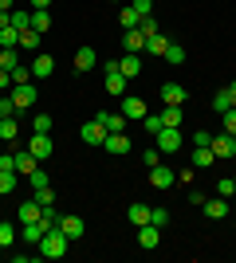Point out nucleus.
Masks as SVG:
<instances>
[{
    "label": "nucleus",
    "instance_id": "f257e3e1",
    "mask_svg": "<svg viewBox=\"0 0 236 263\" xmlns=\"http://www.w3.org/2000/svg\"><path fill=\"white\" fill-rule=\"evenodd\" d=\"M67 236H63V232L59 228H51V232H44V240L35 243V248H40V255H44V259H63V255H67Z\"/></svg>",
    "mask_w": 236,
    "mask_h": 263
},
{
    "label": "nucleus",
    "instance_id": "f03ea898",
    "mask_svg": "<svg viewBox=\"0 0 236 263\" xmlns=\"http://www.w3.org/2000/svg\"><path fill=\"white\" fill-rule=\"evenodd\" d=\"M154 142H157V149H161V157L177 154L181 149V126H161V130L154 134Z\"/></svg>",
    "mask_w": 236,
    "mask_h": 263
},
{
    "label": "nucleus",
    "instance_id": "7ed1b4c3",
    "mask_svg": "<svg viewBox=\"0 0 236 263\" xmlns=\"http://www.w3.org/2000/svg\"><path fill=\"white\" fill-rule=\"evenodd\" d=\"M8 99L16 102V110H32L35 102H40V90H35L32 83H16V87L8 90Z\"/></svg>",
    "mask_w": 236,
    "mask_h": 263
},
{
    "label": "nucleus",
    "instance_id": "20e7f679",
    "mask_svg": "<svg viewBox=\"0 0 236 263\" xmlns=\"http://www.w3.org/2000/svg\"><path fill=\"white\" fill-rule=\"evenodd\" d=\"M106 134H111V130H106V126H102L99 118H90L87 126L79 130V138H83V142H87V145H102V142H106Z\"/></svg>",
    "mask_w": 236,
    "mask_h": 263
},
{
    "label": "nucleus",
    "instance_id": "39448f33",
    "mask_svg": "<svg viewBox=\"0 0 236 263\" xmlns=\"http://www.w3.org/2000/svg\"><path fill=\"white\" fill-rule=\"evenodd\" d=\"M12 161H16V177H32L35 169H40V157H35L32 149H20V154H12Z\"/></svg>",
    "mask_w": 236,
    "mask_h": 263
},
{
    "label": "nucleus",
    "instance_id": "423d86ee",
    "mask_svg": "<svg viewBox=\"0 0 236 263\" xmlns=\"http://www.w3.org/2000/svg\"><path fill=\"white\" fill-rule=\"evenodd\" d=\"M157 95H161V102H166V106H185V99H189V90L181 87V83H166Z\"/></svg>",
    "mask_w": 236,
    "mask_h": 263
},
{
    "label": "nucleus",
    "instance_id": "0eeeda50",
    "mask_svg": "<svg viewBox=\"0 0 236 263\" xmlns=\"http://www.w3.org/2000/svg\"><path fill=\"white\" fill-rule=\"evenodd\" d=\"M28 149H32V154L40 157V161H44V157H51V154H56V142H51V134H32Z\"/></svg>",
    "mask_w": 236,
    "mask_h": 263
},
{
    "label": "nucleus",
    "instance_id": "6e6552de",
    "mask_svg": "<svg viewBox=\"0 0 236 263\" xmlns=\"http://www.w3.org/2000/svg\"><path fill=\"white\" fill-rule=\"evenodd\" d=\"M79 71V75H87L90 67H99V55H95V47H79L75 51V63H71Z\"/></svg>",
    "mask_w": 236,
    "mask_h": 263
},
{
    "label": "nucleus",
    "instance_id": "1a4fd4ad",
    "mask_svg": "<svg viewBox=\"0 0 236 263\" xmlns=\"http://www.w3.org/2000/svg\"><path fill=\"white\" fill-rule=\"evenodd\" d=\"M95 118H99V122H102V126H106L111 134H122V130H126V122H130V118L122 114V110H118V114H111V110H99Z\"/></svg>",
    "mask_w": 236,
    "mask_h": 263
},
{
    "label": "nucleus",
    "instance_id": "9d476101",
    "mask_svg": "<svg viewBox=\"0 0 236 263\" xmlns=\"http://www.w3.org/2000/svg\"><path fill=\"white\" fill-rule=\"evenodd\" d=\"M173 181H177V173H173L169 165H154V169H150V185L154 189H169Z\"/></svg>",
    "mask_w": 236,
    "mask_h": 263
},
{
    "label": "nucleus",
    "instance_id": "9b49d317",
    "mask_svg": "<svg viewBox=\"0 0 236 263\" xmlns=\"http://www.w3.org/2000/svg\"><path fill=\"white\" fill-rule=\"evenodd\" d=\"M122 114L130 122H138V118H146V102L138 99V95H122Z\"/></svg>",
    "mask_w": 236,
    "mask_h": 263
},
{
    "label": "nucleus",
    "instance_id": "f8f14e48",
    "mask_svg": "<svg viewBox=\"0 0 236 263\" xmlns=\"http://www.w3.org/2000/svg\"><path fill=\"white\" fill-rule=\"evenodd\" d=\"M102 149H106V154H114V157H122V154H130V138H126V134H106Z\"/></svg>",
    "mask_w": 236,
    "mask_h": 263
},
{
    "label": "nucleus",
    "instance_id": "ddd939ff",
    "mask_svg": "<svg viewBox=\"0 0 236 263\" xmlns=\"http://www.w3.org/2000/svg\"><path fill=\"white\" fill-rule=\"evenodd\" d=\"M213 161H216L213 145H193V157H189V165H193V169H209Z\"/></svg>",
    "mask_w": 236,
    "mask_h": 263
},
{
    "label": "nucleus",
    "instance_id": "4468645a",
    "mask_svg": "<svg viewBox=\"0 0 236 263\" xmlns=\"http://www.w3.org/2000/svg\"><path fill=\"white\" fill-rule=\"evenodd\" d=\"M28 67H32V79H47V75H51V71H56V59L40 51V55H35V59H32V63H28Z\"/></svg>",
    "mask_w": 236,
    "mask_h": 263
},
{
    "label": "nucleus",
    "instance_id": "2eb2a0df",
    "mask_svg": "<svg viewBox=\"0 0 236 263\" xmlns=\"http://www.w3.org/2000/svg\"><path fill=\"white\" fill-rule=\"evenodd\" d=\"M83 228H87V224H83V216H59V232H63L67 240H79V236H83Z\"/></svg>",
    "mask_w": 236,
    "mask_h": 263
},
{
    "label": "nucleus",
    "instance_id": "dca6fc26",
    "mask_svg": "<svg viewBox=\"0 0 236 263\" xmlns=\"http://www.w3.org/2000/svg\"><path fill=\"white\" fill-rule=\"evenodd\" d=\"M122 47L130 55H142V51H146V35L138 32V28H130V32H122Z\"/></svg>",
    "mask_w": 236,
    "mask_h": 263
},
{
    "label": "nucleus",
    "instance_id": "f3484780",
    "mask_svg": "<svg viewBox=\"0 0 236 263\" xmlns=\"http://www.w3.org/2000/svg\"><path fill=\"white\" fill-rule=\"evenodd\" d=\"M118 71H122L126 79H138V75H142V55H130V51H126L122 59H118Z\"/></svg>",
    "mask_w": 236,
    "mask_h": 263
},
{
    "label": "nucleus",
    "instance_id": "a211bd4d",
    "mask_svg": "<svg viewBox=\"0 0 236 263\" xmlns=\"http://www.w3.org/2000/svg\"><path fill=\"white\" fill-rule=\"evenodd\" d=\"M40 216H44V204H40L35 197H28L20 204V220H24V224H32V220H40Z\"/></svg>",
    "mask_w": 236,
    "mask_h": 263
},
{
    "label": "nucleus",
    "instance_id": "6ab92c4d",
    "mask_svg": "<svg viewBox=\"0 0 236 263\" xmlns=\"http://www.w3.org/2000/svg\"><path fill=\"white\" fill-rule=\"evenodd\" d=\"M157 232H161V228H154V224H142V228H138V243H142L146 252H154V248H157V240H161Z\"/></svg>",
    "mask_w": 236,
    "mask_h": 263
},
{
    "label": "nucleus",
    "instance_id": "aec40b11",
    "mask_svg": "<svg viewBox=\"0 0 236 263\" xmlns=\"http://www.w3.org/2000/svg\"><path fill=\"white\" fill-rule=\"evenodd\" d=\"M169 44H173V40H169V35H161V32H154L146 40V51L150 55H161V59H166V51H169Z\"/></svg>",
    "mask_w": 236,
    "mask_h": 263
},
{
    "label": "nucleus",
    "instance_id": "412c9836",
    "mask_svg": "<svg viewBox=\"0 0 236 263\" xmlns=\"http://www.w3.org/2000/svg\"><path fill=\"white\" fill-rule=\"evenodd\" d=\"M44 232H51L44 220H32V224H24V243H40V240H44Z\"/></svg>",
    "mask_w": 236,
    "mask_h": 263
},
{
    "label": "nucleus",
    "instance_id": "4be33fe9",
    "mask_svg": "<svg viewBox=\"0 0 236 263\" xmlns=\"http://www.w3.org/2000/svg\"><path fill=\"white\" fill-rule=\"evenodd\" d=\"M205 216H209V220H225V216H228V200H225V197L205 200Z\"/></svg>",
    "mask_w": 236,
    "mask_h": 263
},
{
    "label": "nucleus",
    "instance_id": "5701e85b",
    "mask_svg": "<svg viewBox=\"0 0 236 263\" xmlns=\"http://www.w3.org/2000/svg\"><path fill=\"white\" fill-rule=\"evenodd\" d=\"M126 220H130L134 228H142V224H150V204H130V209H126Z\"/></svg>",
    "mask_w": 236,
    "mask_h": 263
},
{
    "label": "nucleus",
    "instance_id": "b1692460",
    "mask_svg": "<svg viewBox=\"0 0 236 263\" xmlns=\"http://www.w3.org/2000/svg\"><path fill=\"white\" fill-rule=\"evenodd\" d=\"M213 154H216V161H221V157H232V138H228V134H213Z\"/></svg>",
    "mask_w": 236,
    "mask_h": 263
},
{
    "label": "nucleus",
    "instance_id": "393cba45",
    "mask_svg": "<svg viewBox=\"0 0 236 263\" xmlns=\"http://www.w3.org/2000/svg\"><path fill=\"white\" fill-rule=\"evenodd\" d=\"M20 138V122L16 118H0V142H16Z\"/></svg>",
    "mask_w": 236,
    "mask_h": 263
},
{
    "label": "nucleus",
    "instance_id": "a878e982",
    "mask_svg": "<svg viewBox=\"0 0 236 263\" xmlns=\"http://www.w3.org/2000/svg\"><path fill=\"white\" fill-rule=\"evenodd\" d=\"M0 67H4V71H16V67H20V47H0Z\"/></svg>",
    "mask_w": 236,
    "mask_h": 263
},
{
    "label": "nucleus",
    "instance_id": "bb28decb",
    "mask_svg": "<svg viewBox=\"0 0 236 263\" xmlns=\"http://www.w3.org/2000/svg\"><path fill=\"white\" fill-rule=\"evenodd\" d=\"M32 32H40V35H44V32H51V12H47V8L32 12Z\"/></svg>",
    "mask_w": 236,
    "mask_h": 263
},
{
    "label": "nucleus",
    "instance_id": "cd10ccee",
    "mask_svg": "<svg viewBox=\"0 0 236 263\" xmlns=\"http://www.w3.org/2000/svg\"><path fill=\"white\" fill-rule=\"evenodd\" d=\"M126 83H130V79H126L122 71H114V75H106V95H126Z\"/></svg>",
    "mask_w": 236,
    "mask_h": 263
},
{
    "label": "nucleus",
    "instance_id": "c85d7f7f",
    "mask_svg": "<svg viewBox=\"0 0 236 263\" xmlns=\"http://www.w3.org/2000/svg\"><path fill=\"white\" fill-rule=\"evenodd\" d=\"M118 24H122L126 32H130V28H138V24H142V16H138L130 4H122V8H118Z\"/></svg>",
    "mask_w": 236,
    "mask_h": 263
},
{
    "label": "nucleus",
    "instance_id": "c756f323",
    "mask_svg": "<svg viewBox=\"0 0 236 263\" xmlns=\"http://www.w3.org/2000/svg\"><path fill=\"white\" fill-rule=\"evenodd\" d=\"M40 40H44V35L32 32V28H28V32H20V51H40Z\"/></svg>",
    "mask_w": 236,
    "mask_h": 263
},
{
    "label": "nucleus",
    "instance_id": "7c9ffc66",
    "mask_svg": "<svg viewBox=\"0 0 236 263\" xmlns=\"http://www.w3.org/2000/svg\"><path fill=\"white\" fill-rule=\"evenodd\" d=\"M12 28L28 32V28H32V12H28V8H12Z\"/></svg>",
    "mask_w": 236,
    "mask_h": 263
},
{
    "label": "nucleus",
    "instance_id": "2f4dec72",
    "mask_svg": "<svg viewBox=\"0 0 236 263\" xmlns=\"http://www.w3.org/2000/svg\"><path fill=\"white\" fill-rule=\"evenodd\" d=\"M0 47H20V28H0Z\"/></svg>",
    "mask_w": 236,
    "mask_h": 263
},
{
    "label": "nucleus",
    "instance_id": "473e14b6",
    "mask_svg": "<svg viewBox=\"0 0 236 263\" xmlns=\"http://www.w3.org/2000/svg\"><path fill=\"white\" fill-rule=\"evenodd\" d=\"M213 110H216V114L232 110V95H228V87H225V90H216V95H213Z\"/></svg>",
    "mask_w": 236,
    "mask_h": 263
},
{
    "label": "nucleus",
    "instance_id": "72a5a7b5",
    "mask_svg": "<svg viewBox=\"0 0 236 263\" xmlns=\"http://www.w3.org/2000/svg\"><path fill=\"white\" fill-rule=\"evenodd\" d=\"M51 126H56L51 114H35V118H32V134H51Z\"/></svg>",
    "mask_w": 236,
    "mask_h": 263
},
{
    "label": "nucleus",
    "instance_id": "f704fd0d",
    "mask_svg": "<svg viewBox=\"0 0 236 263\" xmlns=\"http://www.w3.org/2000/svg\"><path fill=\"white\" fill-rule=\"evenodd\" d=\"M32 197L40 200V204H44V209H51V204H56V189H51V185H44V189H35Z\"/></svg>",
    "mask_w": 236,
    "mask_h": 263
},
{
    "label": "nucleus",
    "instance_id": "c9c22d12",
    "mask_svg": "<svg viewBox=\"0 0 236 263\" xmlns=\"http://www.w3.org/2000/svg\"><path fill=\"white\" fill-rule=\"evenodd\" d=\"M16 189V169H0V197Z\"/></svg>",
    "mask_w": 236,
    "mask_h": 263
},
{
    "label": "nucleus",
    "instance_id": "e433bc0d",
    "mask_svg": "<svg viewBox=\"0 0 236 263\" xmlns=\"http://www.w3.org/2000/svg\"><path fill=\"white\" fill-rule=\"evenodd\" d=\"M216 197H236V185H232V177H221V181H216Z\"/></svg>",
    "mask_w": 236,
    "mask_h": 263
},
{
    "label": "nucleus",
    "instance_id": "4c0bfd02",
    "mask_svg": "<svg viewBox=\"0 0 236 263\" xmlns=\"http://www.w3.org/2000/svg\"><path fill=\"white\" fill-rule=\"evenodd\" d=\"M166 63H173V67H177V63H185V47H181V44H169V51H166Z\"/></svg>",
    "mask_w": 236,
    "mask_h": 263
},
{
    "label": "nucleus",
    "instance_id": "58836bf2",
    "mask_svg": "<svg viewBox=\"0 0 236 263\" xmlns=\"http://www.w3.org/2000/svg\"><path fill=\"white\" fill-rule=\"evenodd\" d=\"M161 122L166 126H181V106H166L161 110Z\"/></svg>",
    "mask_w": 236,
    "mask_h": 263
},
{
    "label": "nucleus",
    "instance_id": "ea45409f",
    "mask_svg": "<svg viewBox=\"0 0 236 263\" xmlns=\"http://www.w3.org/2000/svg\"><path fill=\"white\" fill-rule=\"evenodd\" d=\"M16 83H32V67L28 63H20L16 71H12V87H16Z\"/></svg>",
    "mask_w": 236,
    "mask_h": 263
},
{
    "label": "nucleus",
    "instance_id": "a19ab883",
    "mask_svg": "<svg viewBox=\"0 0 236 263\" xmlns=\"http://www.w3.org/2000/svg\"><path fill=\"white\" fill-rule=\"evenodd\" d=\"M138 32H142V35L150 40V35H154V32H161V28H157V20H154V16H142V24H138Z\"/></svg>",
    "mask_w": 236,
    "mask_h": 263
},
{
    "label": "nucleus",
    "instance_id": "79ce46f5",
    "mask_svg": "<svg viewBox=\"0 0 236 263\" xmlns=\"http://www.w3.org/2000/svg\"><path fill=\"white\" fill-rule=\"evenodd\" d=\"M150 224H154V228H166V224H169V212L166 209H150Z\"/></svg>",
    "mask_w": 236,
    "mask_h": 263
},
{
    "label": "nucleus",
    "instance_id": "37998d69",
    "mask_svg": "<svg viewBox=\"0 0 236 263\" xmlns=\"http://www.w3.org/2000/svg\"><path fill=\"white\" fill-rule=\"evenodd\" d=\"M142 126H146V134H157L166 122H161V114H146V118H142Z\"/></svg>",
    "mask_w": 236,
    "mask_h": 263
},
{
    "label": "nucleus",
    "instance_id": "c03bdc74",
    "mask_svg": "<svg viewBox=\"0 0 236 263\" xmlns=\"http://www.w3.org/2000/svg\"><path fill=\"white\" fill-rule=\"evenodd\" d=\"M130 8H134L138 16H154V0H130Z\"/></svg>",
    "mask_w": 236,
    "mask_h": 263
},
{
    "label": "nucleus",
    "instance_id": "a18cd8bd",
    "mask_svg": "<svg viewBox=\"0 0 236 263\" xmlns=\"http://www.w3.org/2000/svg\"><path fill=\"white\" fill-rule=\"evenodd\" d=\"M12 240H16V228H12L8 220H0V243H4V248H8Z\"/></svg>",
    "mask_w": 236,
    "mask_h": 263
},
{
    "label": "nucleus",
    "instance_id": "49530a36",
    "mask_svg": "<svg viewBox=\"0 0 236 263\" xmlns=\"http://www.w3.org/2000/svg\"><path fill=\"white\" fill-rule=\"evenodd\" d=\"M221 122H225V126H221L225 134H236V106H232V110H225V114H221Z\"/></svg>",
    "mask_w": 236,
    "mask_h": 263
},
{
    "label": "nucleus",
    "instance_id": "de8ad7c7",
    "mask_svg": "<svg viewBox=\"0 0 236 263\" xmlns=\"http://www.w3.org/2000/svg\"><path fill=\"white\" fill-rule=\"evenodd\" d=\"M28 181H32V193H35V189H44V185H51V181H47V173H44V169H35V173L28 177Z\"/></svg>",
    "mask_w": 236,
    "mask_h": 263
},
{
    "label": "nucleus",
    "instance_id": "09e8293b",
    "mask_svg": "<svg viewBox=\"0 0 236 263\" xmlns=\"http://www.w3.org/2000/svg\"><path fill=\"white\" fill-rule=\"evenodd\" d=\"M154 165H161V149H157V145L146 149V169H154Z\"/></svg>",
    "mask_w": 236,
    "mask_h": 263
},
{
    "label": "nucleus",
    "instance_id": "8fccbe9b",
    "mask_svg": "<svg viewBox=\"0 0 236 263\" xmlns=\"http://www.w3.org/2000/svg\"><path fill=\"white\" fill-rule=\"evenodd\" d=\"M193 145H213V134H209V130H197V134H193Z\"/></svg>",
    "mask_w": 236,
    "mask_h": 263
},
{
    "label": "nucleus",
    "instance_id": "3c124183",
    "mask_svg": "<svg viewBox=\"0 0 236 263\" xmlns=\"http://www.w3.org/2000/svg\"><path fill=\"white\" fill-rule=\"evenodd\" d=\"M12 114H16V102H12V99H0V118H12Z\"/></svg>",
    "mask_w": 236,
    "mask_h": 263
},
{
    "label": "nucleus",
    "instance_id": "603ef678",
    "mask_svg": "<svg viewBox=\"0 0 236 263\" xmlns=\"http://www.w3.org/2000/svg\"><path fill=\"white\" fill-rule=\"evenodd\" d=\"M193 173H197V169H193V165H181V173H177V181H181V185H189V181H193Z\"/></svg>",
    "mask_w": 236,
    "mask_h": 263
},
{
    "label": "nucleus",
    "instance_id": "864d4df0",
    "mask_svg": "<svg viewBox=\"0 0 236 263\" xmlns=\"http://www.w3.org/2000/svg\"><path fill=\"white\" fill-rule=\"evenodd\" d=\"M0 90H12V71H4V67H0Z\"/></svg>",
    "mask_w": 236,
    "mask_h": 263
},
{
    "label": "nucleus",
    "instance_id": "5fc2aeb1",
    "mask_svg": "<svg viewBox=\"0 0 236 263\" xmlns=\"http://www.w3.org/2000/svg\"><path fill=\"white\" fill-rule=\"evenodd\" d=\"M32 4V12H40V8H51V0H28Z\"/></svg>",
    "mask_w": 236,
    "mask_h": 263
},
{
    "label": "nucleus",
    "instance_id": "6e6d98bb",
    "mask_svg": "<svg viewBox=\"0 0 236 263\" xmlns=\"http://www.w3.org/2000/svg\"><path fill=\"white\" fill-rule=\"evenodd\" d=\"M16 8V0H0V12H12Z\"/></svg>",
    "mask_w": 236,
    "mask_h": 263
},
{
    "label": "nucleus",
    "instance_id": "4d7b16f0",
    "mask_svg": "<svg viewBox=\"0 0 236 263\" xmlns=\"http://www.w3.org/2000/svg\"><path fill=\"white\" fill-rule=\"evenodd\" d=\"M228 95H232V106H236V83H228Z\"/></svg>",
    "mask_w": 236,
    "mask_h": 263
},
{
    "label": "nucleus",
    "instance_id": "13d9d810",
    "mask_svg": "<svg viewBox=\"0 0 236 263\" xmlns=\"http://www.w3.org/2000/svg\"><path fill=\"white\" fill-rule=\"evenodd\" d=\"M228 138H232V154H236V134H228Z\"/></svg>",
    "mask_w": 236,
    "mask_h": 263
},
{
    "label": "nucleus",
    "instance_id": "bf43d9fd",
    "mask_svg": "<svg viewBox=\"0 0 236 263\" xmlns=\"http://www.w3.org/2000/svg\"><path fill=\"white\" fill-rule=\"evenodd\" d=\"M114 4H118V8H122V0H114Z\"/></svg>",
    "mask_w": 236,
    "mask_h": 263
},
{
    "label": "nucleus",
    "instance_id": "052dcab7",
    "mask_svg": "<svg viewBox=\"0 0 236 263\" xmlns=\"http://www.w3.org/2000/svg\"><path fill=\"white\" fill-rule=\"evenodd\" d=\"M0 252H4V243H0Z\"/></svg>",
    "mask_w": 236,
    "mask_h": 263
},
{
    "label": "nucleus",
    "instance_id": "680f3d73",
    "mask_svg": "<svg viewBox=\"0 0 236 263\" xmlns=\"http://www.w3.org/2000/svg\"><path fill=\"white\" fill-rule=\"evenodd\" d=\"M232 185H236V177H232Z\"/></svg>",
    "mask_w": 236,
    "mask_h": 263
},
{
    "label": "nucleus",
    "instance_id": "e2e57ef3",
    "mask_svg": "<svg viewBox=\"0 0 236 263\" xmlns=\"http://www.w3.org/2000/svg\"><path fill=\"white\" fill-rule=\"evenodd\" d=\"M0 157H4V154H0Z\"/></svg>",
    "mask_w": 236,
    "mask_h": 263
}]
</instances>
